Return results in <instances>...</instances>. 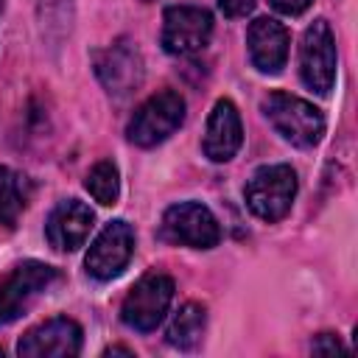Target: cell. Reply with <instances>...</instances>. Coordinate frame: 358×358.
I'll return each mask as SVG.
<instances>
[{"label":"cell","instance_id":"1","mask_svg":"<svg viewBox=\"0 0 358 358\" xmlns=\"http://www.w3.org/2000/svg\"><path fill=\"white\" fill-rule=\"evenodd\" d=\"M274 131L299 148H313L324 134V115L305 98L291 92H268L260 103Z\"/></svg>","mask_w":358,"mask_h":358},{"label":"cell","instance_id":"2","mask_svg":"<svg viewBox=\"0 0 358 358\" xmlns=\"http://www.w3.org/2000/svg\"><path fill=\"white\" fill-rule=\"evenodd\" d=\"M296 171L285 162H274V165H263L252 173V179L243 187V199L246 207L260 218V221H280L288 215L294 199H296Z\"/></svg>","mask_w":358,"mask_h":358},{"label":"cell","instance_id":"3","mask_svg":"<svg viewBox=\"0 0 358 358\" xmlns=\"http://www.w3.org/2000/svg\"><path fill=\"white\" fill-rule=\"evenodd\" d=\"M182 123H185V98L173 90H162L134 109L126 126V137L140 148H154L165 143Z\"/></svg>","mask_w":358,"mask_h":358},{"label":"cell","instance_id":"4","mask_svg":"<svg viewBox=\"0 0 358 358\" xmlns=\"http://www.w3.org/2000/svg\"><path fill=\"white\" fill-rule=\"evenodd\" d=\"M173 302V280L162 271H151L140 277L120 305V319L126 327L137 333H151L165 319Z\"/></svg>","mask_w":358,"mask_h":358},{"label":"cell","instance_id":"5","mask_svg":"<svg viewBox=\"0 0 358 358\" xmlns=\"http://www.w3.org/2000/svg\"><path fill=\"white\" fill-rule=\"evenodd\" d=\"M336 70H338V50H336V36L327 20H313L299 45V76L308 90L327 95L336 84Z\"/></svg>","mask_w":358,"mask_h":358},{"label":"cell","instance_id":"6","mask_svg":"<svg viewBox=\"0 0 358 358\" xmlns=\"http://www.w3.org/2000/svg\"><path fill=\"white\" fill-rule=\"evenodd\" d=\"M53 282H56V268L48 263L25 260L14 266L0 282V327L17 322Z\"/></svg>","mask_w":358,"mask_h":358},{"label":"cell","instance_id":"7","mask_svg":"<svg viewBox=\"0 0 358 358\" xmlns=\"http://www.w3.org/2000/svg\"><path fill=\"white\" fill-rule=\"evenodd\" d=\"M92 64H95L98 81L103 84V90L112 98H129L131 92L140 90V84L145 78L143 53L126 36H120L112 45H106L103 50H98L95 59H92Z\"/></svg>","mask_w":358,"mask_h":358},{"label":"cell","instance_id":"8","mask_svg":"<svg viewBox=\"0 0 358 358\" xmlns=\"http://www.w3.org/2000/svg\"><path fill=\"white\" fill-rule=\"evenodd\" d=\"M162 238L190 249H213L221 241V224L207 204L179 201L162 215Z\"/></svg>","mask_w":358,"mask_h":358},{"label":"cell","instance_id":"9","mask_svg":"<svg viewBox=\"0 0 358 358\" xmlns=\"http://www.w3.org/2000/svg\"><path fill=\"white\" fill-rule=\"evenodd\" d=\"M213 36V14L201 6H171L162 14V48L173 56H193Z\"/></svg>","mask_w":358,"mask_h":358},{"label":"cell","instance_id":"10","mask_svg":"<svg viewBox=\"0 0 358 358\" xmlns=\"http://www.w3.org/2000/svg\"><path fill=\"white\" fill-rule=\"evenodd\" d=\"M131 255H134V229H131L129 221L115 218L90 243V252L84 257V266H87V274L90 277H95V280H112V277H117L129 266Z\"/></svg>","mask_w":358,"mask_h":358},{"label":"cell","instance_id":"11","mask_svg":"<svg viewBox=\"0 0 358 358\" xmlns=\"http://www.w3.org/2000/svg\"><path fill=\"white\" fill-rule=\"evenodd\" d=\"M78 352H81V324L67 316H53L31 327L17 344V355L22 358H73Z\"/></svg>","mask_w":358,"mask_h":358},{"label":"cell","instance_id":"12","mask_svg":"<svg viewBox=\"0 0 358 358\" xmlns=\"http://www.w3.org/2000/svg\"><path fill=\"white\" fill-rule=\"evenodd\" d=\"M92 227H95V213L90 210V204L78 199H64L50 210L45 221V238L59 252H76L78 246H84Z\"/></svg>","mask_w":358,"mask_h":358},{"label":"cell","instance_id":"13","mask_svg":"<svg viewBox=\"0 0 358 358\" xmlns=\"http://www.w3.org/2000/svg\"><path fill=\"white\" fill-rule=\"evenodd\" d=\"M243 145V126H241V115L238 106L229 98H218L210 117H207V129H204V157L213 162H229Z\"/></svg>","mask_w":358,"mask_h":358},{"label":"cell","instance_id":"14","mask_svg":"<svg viewBox=\"0 0 358 358\" xmlns=\"http://www.w3.org/2000/svg\"><path fill=\"white\" fill-rule=\"evenodd\" d=\"M288 45L291 36L285 25L274 17H257L246 31L249 62L260 73H280L288 62Z\"/></svg>","mask_w":358,"mask_h":358},{"label":"cell","instance_id":"15","mask_svg":"<svg viewBox=\"0 0 358 358\" xmlns=\"http://www.w3.org/2000/svg\"><path fill=\"white\" fill-rule=\"evenodd\" d=\"M204 327H207V310H204V305H199V302H185V305L173 313L165 338H168V344L176 347V350H193V347L201 341Z\"/></svg>","mask_w":358,"mask_h":358},{"label":"cell","instance_id":"16","mask_svg":"<svg viewBox=\"0 0 358 358\" xmlns=\"http://www.w3.org/2000/svg\"><path fill=\"white\" fill-rule=\"evenodd\" d=\"M28 179L6 165H0V224L14 227L28 204Z\"/></svg>","mask_w":358,"mask_h":358},{"label":"cell","instance_id":"17","mask_svg":"<svg viewBox=\"0 0 358 358\" xmlns=\"http://www.w3.org/2000/svg\"><path fill=\"white\" fill-rule=\"evenodd\" d=\"M34 6L42 36L48 42H62L73 25V0H34Z\"/></svg>","mask_w":358,"mask_h":358},{"label":"cell","instance_id":"18","mask_svg":"<svg viewBox=\"0 0 358 358\" xmlns=\"http://www.w3.org/2000/svg\"><path fill=\"white\" fill-rule=\"evenodd\" d=\"M84 187L90 190V196L98 204H103V207L115 204L117 196H120V171H117V165L112 159L95 162L87 173V179H84Z\"/></svg>","mask_w":358,"mask_h":358},{"label":"cell","instance_id":"19","mask_svg":"<svg viewBox=\"0 0 358 358\" xmlns=\"http://www.w3.org/2000/svg\"><path fill=\"white\" fill-rule=\"evenodd\" d=\"M310 350H313L316 355H336V352H344V344H341L338 336H333V333H319V336L313 338Z\"/></svg>","mask_w":358,"mask_h":358},{"label":"cell","instance_id":"20","mask_svg":"<svg viewBox=\"0 0 358 358\" xmlns=\"http://www.w3.org/2000/svg\"><path fill=\"white\" fill-rule=\"evenodd\" d=\"M280 14H285V17H299L302 11H308L310 8V3L313 0H268Z\"/></svg>","mask_w":358,"mask_h":358},{"label":"cell","instance_id":"21","mask_svg":"<svg viewBox=\"0 0 358 358\" xmlns=\"http://www.w3.org/2000/svg\"><path fill=\"white\" fill-rule=\"evenodd\" d=\"M255 3H257V0H218L221 11H224L227 17H246V14L255 8Z\"/></svg>","mask_w":358,"mask_h":358},{"label":"cell","instance_id":"22","mask_svg":"<svg viewBox=\"0 0 358 358\" xmlns=\"http://www.w3.org/2000/svg\"><path fill=\"white\" fill-rule=\"evenodd\" d=\"M103 355H134V352H131L129 347H109Z\"/></svg>","mask_w":358,"mask_h":358},{"label":"cell","instance_id":"23","mask_svg":"<svg viewBox=\"0 0 358 358\" xmlns=\"http://www.w3.org/2000/svg\"><path fill=\"white\" fill-rule=\"evenodd\" d=\"M0 11H3V0H0Z\"/></svg>","mask_w":358,"mask_h":358},{"label":"cell","instance_id":"24","mask_svg":"<svg viewBox=\"0 0 358 358\" xmlns=\"http://www.w3.org/2000/svg\"><path fill=\"white\" fill-rule=\"evenodd\" d=\"M143 3H151V0H143Z\"/></svg>","mask_w":358,"mask_h":358}]
</instances>
